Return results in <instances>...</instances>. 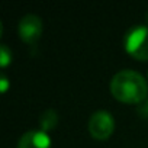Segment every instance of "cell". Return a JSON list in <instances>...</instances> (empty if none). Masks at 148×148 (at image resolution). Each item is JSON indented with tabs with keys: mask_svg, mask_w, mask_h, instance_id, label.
I'll return each mask as SVG.
<instances>
[{
	"mask_svg": "<svg viewBox=\"0 0 148 148\" xmlns=\"http://www.w3.org/2000/svg\"><path fill=\"white\" fill-rule=\"evenodd\" d=\"M112 96L128 105H141L148 96V83L134 70H121L110 82Z\"/></svg>",
	"mask_w": 148,
	"mask_h": 148,
	"instance_id": "1",
	"label": "cell"
},
{
	"mask_svg": "<svg viewBox=\"0 0 148 148\" xmlns=\"http://www.w3.org/2000/svg\"><path fill=\"white\" fill-rule=\"evenodd\" d=\"M125 51L138 61H148V26L138 25L125 35Z\"/></svg>",
	"mask_w": 148,
	"mask_h": 148,
	"instance_id": "2",
	"label": "cell"
},
{
	"mask_svg": "<svg viewBox=\"0 0 148 148\" xmlns=\"http://www.w3.org/2000/svg\"><path fill=\"white\" fill-rule=\"evenodd\" d=\"M115 131V119L106 110L95 112L89 119V132L97 141H106Z\"/></svg>",
	"mask_w": 148,
	"mask_h": 148,
	"instance_id": "3",
	"label": "cell"
},
{
	"mask_svg": "<svg viewBox=\"0 0 148 148\" xmlns=\"http://www.w3.org/2000/svg\"><path fill=\"white\" fill-rule=\"evenodd\" d=\"M42 29H44L42 21L36 15H32V13L23 16L18 26L19 38L29 45H35L39 41L42 35Z\"/></svg>",
	"mask_w": 148,
	"mask_h": 148,
	"instance_id": "4",
	"label": "cell"
},
{
	"mask_svg": "<svg viewBox=\"0 0 148 148\" xmlns=\"http://www.w3.org/2000/svg\"><path fill=\"white\" fill-rule=\"evenodd\" d=\"M18 148H51V138L42 129H32L21 136Z\"/></svg>",
	"mask_w": 148,
	"mask_h": 148,
	"instance_id": "5",
	"label": "cell"
},
{
	"mask_svg": "<svg viewBox=\"0 0 148 148\" xmlns=\"http://www.w3.org/2000/svg\"><path fill=\"white\" fill-rule=\"evenodd\" d=\"M58 119H60V118H58V113H57L55 110L47 109V110L41 115V118H39V126H41L42 131L48 132V131H51V129H54V128L57 126Z\"/></svg>",
	"mask_w": 148,
	"mask_h": 148,
	"instance_id": "6",
	"label": "cell"
},
{
	"mask_svg": "<svg viewBox=\"0 0 148 148\" xmlns=\"http://www.w3.org/2000/svg\"><path fill=\"white\" fill-rule=\"evenodd\" d=\"M12 62V51L8 48V45H2L0 48V65L6 68Z\"/></svg>",
	"mask_w": 148,
	"mask_h": 148,
	"instance_id": "7",
	"label": "cell"
},
{
	"mask_svg": "<svg viewBox=\"0 0 148 148\" xmlns=\"http://www.w3.org/2000/svg\"><path fill=\"white\" fill-rule=\"evenodd\" d=\"M138 113H139V116H141V118L148 119V99L139 105V108H138Z\"/></svg>",
	"mask_w": 148,
	"mask_h": 148,
	"instance_id": "8",
	"label": "cell"
},
{
	"mask_svg": "<svg viewBox=\"0 0 148 148\" xmlns=\"http://www.w3.org/2000/svg\"><path fill=\"white\" fill-rule=\"evenodd\" d=\"M8 89H9V80H8L6 76H2V77H0V92L6 93Z\"/></svg>",
	"mask_w": 148,
	"mask_h": 148,
	"instance_id": "9",
	"label": "cell"
},
{
	"mask_svg": "<svg viewBox=\"0 0 148 148\" xmlns=\"http://www.w3.org/2000/svg\"><path fill=\"white\" fill-rule=\"evenodd\" d=\"M145 22H147V26H148V12H147V15H145Z\"/></svg>",
	"mask_w": 148,
	"mask_h": 148,
	"instance_id": "10",
	"label": "cell"
}]
</instances>
